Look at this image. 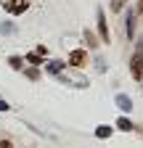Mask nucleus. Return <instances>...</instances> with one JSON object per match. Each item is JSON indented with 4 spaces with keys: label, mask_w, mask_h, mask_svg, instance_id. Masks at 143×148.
<instances>
[{
    "label": "nucleus",
    "mask_w": 143,
    "mask_h": 148,
    "mask_svg": "<svg viewBox=\"0 0 143 148\" xmlns=\"http://www.w3.org/2000/svg\"><path fill=\"white\" fill-rule=\"evenodd\" d=\"M64 66H66L64 61H48V71H50V74H61Z\"/></svg>",
    "instance_id": "5"
},
{
    "label": "nucleus",
    "mask_w": 143,
    "mask_h": 148,
    "mask_svg": "<svg viewBox=\"0 0 143 148\" xmlns=\"http://www.w3.org/2000/svg\"><path fill=\"white\" fill-rule=\"evenodd\" d=\"M96 135H98V138H109V135H111V127H106V124H101V127L96 130Z\"/></svg>",
    "instance_id": "8"
},
{
    "label": "nucleus",
    "mask_w": 143,
    "mask_h": 148,
    "mask_svg": "<svg viewBox=\"0 0 143 148\" xmlns=\"http://www.w3.org/2000/svg\"><path fill=\"white\" fill-rule=\"evenodd\" d=\"M82 61H85V53H82V50H72V56H69V64H72V66H80Z\"/></svg>",
    "instance_id": "4"
},
{
    "label": "nucleus",
    "mask_w": 143,
    "mask_h": 148,
    "mask_svg": "<svg viewBox=\"0 0 143 148\" xmlns=\"http://www.w3.org/2000/svg\"><path fill=\"white\" fill-rule=\"evenodd\" d=\"M8 108H11V106H8V103H6L3 98H0V111H8Z\"/></svg>",
    "instance_id": "13"
},
{
    "label": "nucleus",
    "mask_w": 143,
    "mask_h": 148,
    "mask_svg": "<svg viewBox=\"0 0 143 148\" xmlns=\"http://www.w3.org/2000/svg\"><path fill=\"white\" fill-rule=\"evenodd\" d=\"M0 148H11V143H8V140H3V143H0Z\"/></svg>",
    "instance_id": "14"
},
{
    "label": "nucleus",
    "mask_w": 143,
    "mask_h": 148,
    "mask_svg": "<svg viewBox=\"0 0 143 148\" xmlns=\"http://www.w3.org/2000/svg\"><path fill=\"white\" fill-rule=\"evenodd\" d=\"M117 127L124 130V132H130V130H133V122H130V119H124V116H119V119H117Z\"/></svg>",
    "instance_id": "7"
},
{
    "label": "nucleus",
    "mask_w": 143,
    "mask_h": 148,
    "mask_svg": "<svg viewBox=\"0 0 143 148\" xmlns=\"http://www.w3.org/2000/svg\"><path fill=\"white\" fill-rule=\"evenodd\" d=\"M0 32H3V34H11V32H13V24H3V27H0Z\"/></svg>",
    "instance_id": "12"
},
{
    "label": "nucleus",
    "mask_w": 143,
    "mask_h": 148,
    "mask_svg": "<svg viewBox=\"0 0 143 148\" xmlns=\"http://www.w3.org/2000/svg\"><path fill=\"white\" fill-rule=\"evenodd\" d=\"M133 29H135V16L127 13V34H133Z\"/></svg>",
    "instance_id": "10"
},
{
    "label": "nucleus",
    "mask_w": 143,
    "mask_h": 148,
    "mask_svg": "<svg viewBox=\"0 0 143 148\" xmlns=\"http://www.w3.org/2000/svg\"><path fill=\"white\" fill-rule=\"evenodd\" d=\"M8 64H11L13 69H21V66H24V58H19V56H11V58H8Z\"/></svg>",
    "instance_id": "9"
},
{
    "label": "nucleus",
    "mask_w": 143,
    "mask_h": 148,
    "mask_svg": "<svg viewBox=\"0 0 143 148\" xmlns=\"http://www.w3.org/2000/svg\"><path fill=\"white\" fill-rule=\"evenodd\" d=\"M117 106H119L122 111H133V101H130V95L119 92V95H117Z\"/></svg>",
    "instance_id": "2"
},
{
    "label": "nucleus",
    "mask_w": 143,
    "mask_h": 148,
    "mask_svg": "<svg viewBox=\"0 0 143 148\" xmlns=\"http://www.w3.org/2000/svg\"><path fill=\"white\" fill-rule=\"evenodd\" d=\"M3 5H6V11H8V13H24L29 3H27V0H6Z\"/></svg>",
    "instance_id": "1"
},
{
    "label": "nucleus",
    "mask_w": 143,
    "mask_h": 148,
    "mask_svg": "<svg viewBox=\"0 0 143 148\" xmlns=\"http://www.w3.org/2000/svg\"><path fill=\"white\" fill-rule=\"evenodd\" d=\"M27 61H32V64H43V58H40V53H37V50L29 53V56H27Z\"/></svg>",
    "instance_id": "11"
},
{
    "label": "nucleus",
    "mask_w": 143,
    "mask_h": 148,
    "mask_svg": "<svg viewBox=\"0 0 143 148\" xmlns=\"http://www.w3.org/2000/svg\"><path fill=\"white\" fill-rule=\"evenodd\" d=\"M140 64H143V58H140V53H138L135 58H133V77H135V79H140V77H143V69H140Z\"/></svg>",
    "instance_id": "3"
},
{
    "label": "nucleus",
    "mask_w": 143,
    "mask_h": 148,
    "mask_svg": "<svg viewBox=\"0 0 143 148\" xmlns=\"http://www.w3.org/2000/svg\"><path fill=\"white\" fill-rule=\"evenodd\" d=\"M98 29H101V37H103V40H109V27H106V21H103V11L98 13Z\"/></svg>",
    "instance_id": "6"
},
{
    "label": "nucleus",
    "mask_w": 143,
    "mask_h": 148,
    "mask_svg": "<svg viewBox=\"0 0 143 148\" xmlns=\"http://www.w3.org/2000/svg\"><path fill=\"white\" fill-rule=\"evenodd\" d=\"M138 11H140V13H143V0H140V5H138Z\"/></svg>",
    "instance_id": "15"
}]
</instances>
